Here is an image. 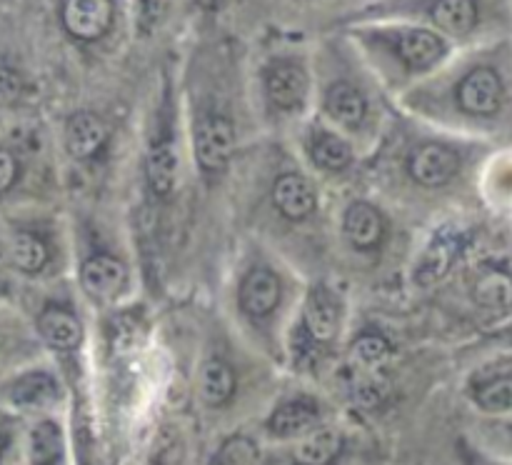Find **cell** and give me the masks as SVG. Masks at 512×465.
Here are the masks:
<instances>
[{
	"label": "cell",
	"instance_id": "1",
	"mask_svg": "<svg viewBox=\"0 0 512 465\" xmlns=\"http://www.w3.org/2000/svg\"><path fill=\"white\" fill-rule=\"evenodd\" d=\"M113 18V0H63V25L78 40L103 38Z\"/></svg>",
	"mask_w": 512,
	"mask_h": 465
},
{
	"label": "cell",
	"instance_id": "2",
	"mask_svg": "<svg viewBox=\"0 0 512 465\" xmlns=\"http://www.w3.org/2000/svg\"><path fill=\"white\" fill-rule=\"evenodd\" d=\"M233 125L220 115H210V118L200 120L198 130H195V153H198V163L205 170H223L228 165L230 155H233Z\"/></svg>",
	"mask_w": 512,
	"mask_h": 465
},
{
	"label": "cell",
	"instance_id": "3",
	"mask_svg": "<svg viewBox=\"0 0 512 465\" xmlns=\"http://www.w3.org/2000/svg\"><path fill=\"white\" fill-rule=\"evenodd\" d=\"M125 278V265L120 263L113 255H95L80 270V283L83 290L95 300H110L123 290Z\"/></svg>",
	"mask_w": 512,
	"mask_h": 465
},
{
	"label": "cell",
	"instance_id": "4",
	"mask_svg": "<svg viewBox=\"0 0 512 465\" xmlns=\"http://www.w3.org/2000/svg\"><path fill=\"white\" fill-rule=\"evenodd\" d=\"M500 78L490 68H478L460 83L458 100L473 115H493L500 108Z\"/></svg>",
	"mask_w": 512,
	"mask_h": 465
},
{
	"label": "cell",
	"instance_id": "5",
	"mask_svg": "<svg viewBox=\"0 0 512 465\" xmlns=\"http://www.w3.org/2000/svg\"><path fill=\"white\" fill-rule=\"evenodd\" d=\"M410 173L420 185H428V188L443 185L458 173V155L445 145H425L410 160Z\"/></svg>",
	"mask_w": 512,
	"mask_h": 465
},
{
	"label": "cell",
	"instance_id": "6",
	"mask_svg": "<svg viewBox=\"0 0 512 465\" xmlns=\"http://www.w3.org/2000/svg\"><path fill=\"white\" fill-rule=\"evenodd\" d=\"M305 328H308L310 338L328 343L338 335L340 328V308L338 300L328 293L325 288H315L308 295L305 303Z\"/></svg>",
	"mask_w": 512,
	"mask_h": 465
},
{
	"label": "cell",
	"instance_id": "7",
	"mask_svg": "<svg viewBox=\"0 0 512 465\" xmlns=\"http://www.w3.org/2000/svg\"><path fill=\"white\" fill-rule=\"evenodd\" d=\"M108 130L93 113H75L65 128V148L73 158H90L103 148Z\"/></svg>",
	"mask_w": 512,
	"mask_h": 465
},
{
	"label": "cell",
	"instance_id": "8",
	"mask_svg": "<svg viewBox=\"0 0 512 465\" xmlns=\"http://www.w3.org/2000/svg\"><path fill=\"white\" fill-rule=\"evenodd\" d=\"M478 0H433L430 20L448 35H468L478 25Z\"/></svg>",
	"mask_w": 512,
	"mask_h": 465
},
{
	"label": "cell",
	"instance_id": "9",
	"mask_svg": "<svg viewBox=\"0 0 512 465\" xmlns=\"http://www.w3.org/2000/svg\"><path fill=\"white\" fill-rule=\"evenodd\" d=\"M280 300V283L270 270H253L240 285V305L250 315H268Z\"/></svg>",
	"mask_w": 512,
	"mask_h": 465
},
{
	"label": "cell",
	"instance_id": "10",
	"mask_svg": "<svg viewBox=\"0 0 512 465\" xmlns=\"http://www.w3.org/2000/svg\"><path fill=\"white\" fill-rule=\"evenodd\" d=\"M273 200L280 213L288 218L300 220L315 208V193L303 175H283L273 188Z\"/></svg>",
	"mask_w": 512,
	"mask_h": 465
},
{
	"label": "cell",
	"instance_id": "11",
	"mask_svg": "<svg viewBox=\"0 0 512 465\" xmlns=\"http://www.w3.org/2000/svg\"><path fill=\"white\" fill-rule=\"evenodd\" d=\"M398 53L413 68H428L435 60L443 58L445 45L438 38V33L428 28H413L408 33L400 35L398 40Z\"/></svg>",
	"mask_w": 512,
	"mask_h": 465
},
{
	"label": "cell",
	"instance_id": "12",
	"mask_svg": "<svg viewBox=\"0 0 512 465\" xmlns=\"http://www.w3.org/2000/svg\"><path fill=\"white\" fill-rule=\"evenodd\" d=\"M38 330L45 338V343L58 350H73L80 343V338H83V328H80L78 318L60 308L45 310L38 318Z\"/></svg>",
	"mask_w": 512,
	"mask_h": 465
},
{
	"label": "cell",
	"instance_id": "13",
	"mask_svg": "<svg viewBox=\"0 0 512 465\" xmlns=\"http://www.w3.org/2000/svg\"><path fill=\"white\" fill-rule=\"evenodd\" d=\"M308 93V78L298 65H278L268 78V95L280 108H298Z\"/></svg>",
	"mask_w": 512,
	"mask_h": 465
},
{
	"label": "cell",
	"instance_id": "14",
	"mask_svg": "<svg viewBox=\"0 0 512 465\" xmlns=\"http://www.w3.org/2000/svg\"><path fill=\"white\" fill-rule=\"evenodd\" d=\"M58 398V385L45 373H28L8 388V400L20 408H43Z\"/></svg>",
	"mask_w": 512,
	"mask_h": 465
},
{
	"label": "cell",
	"instance_id": "15",
	"mask_svg": "<svg viewBox=\"0 0 512 465\" xmlns=\"http://www.w3.org/2000/svg\"><path fill=\"white\" fill-rule=\"evenodd\" d=\"M345 233L358 248H373L383 238V218L368 203H353L345 213Z\"/></svg>",
	"mask_w": 512,
	"mask_h": 465
},
{
	"label": "cell",
	"instance_id": "16",
	"mask_svg": "<svg viewBox=\"0 0 512 465\" xmlns=\"http://www.w3.org/2000/svg\"><path fill=\"white\" fill-rule=\"evenodd\" d=\"M318 420V405L313 400H293V403L280 405L270 418V430L278 438H290V435H300Z\"/></svg>",
	"mask_w": 512,
	"mask_h": 465
},
{
	"label": "cell",
	"instance_id": "17",
	"mask_svg": "<svg viewBox=\"0 0 512 465\" xmlns=\"http://www.w3.org/2000/svg\"><path fill=\"white\" fill-rule=\"evenodd\" d=\"M5 250H8V263H13L23 273H38L45 260H48V250H45L43 240L33 233H25V230L15 233Z\"/></svg>",
	"mask_w": 512,
	"mask_h": 465
},
{
	"label": "cell",
	"instance_id": "18",
	"mask_svg": "<svg viewBox=\"0 0 512 465\" xmlns=\"http://www.w3.org/2000/svg\"><path fill=\"white\" fill-rule=\"evenodd\" d=\"M325 108L333 115L338 123L343 125H358L365 115V100L353 85L338 83L328 90V100H325Z\"/></svg>",
	"mask_w": 512,
	"mask_h": 465
},
{
	"label": "cell",
	"instance_id": "19",
	"mask_svg": "<svg viewBox=\"0 0 512 465\" xmlns=\"http://www.w3.org/2000/svg\"><path fill=\"white\" fill-rule=\"evenodd\" d=\"M340 448H343V438H340L338 430H315L308 438L300 440L298 445V460L305 465H325L333 458H338Z\"/></svg>",
	"mask_w": 512,
	"mask_h": 465
},
{
	"label": "cell",
	"instance_id": "20",
	"mask_svg": "<svg viewBox=\"0 0 512 465\" xmlns=\"http://www.w3.org/2000/svg\"><path fill=\"white\" fill-rule=\"evenodd\" d=\"M235 388L233 370L228 368L220 360H208L200 370V395H203L205 403L220 405L230 398Z\"/></svg>",
	"mask_w": 512,
	"mask_h": 465
},
{
	"label": "cell",
	"instance_id": "21",
	"mask_svg": "<svg viewBox=\"0 0 512 465\" xmlns=\"http://www.w3.org/2000/svg\"><path fill=\"white\" fill-rule=\"evenodd\" d=\"M178 175V155L170 145H158L148 155V180L150 188L158 195H168Z\"/></svg>",
	"mask_w": 512,
	"mask_h": 465
},
{
	"label": "cell",
	"instance_id": "22",
	"mask_svg": "<svg viewBox=\"0 0 512 465\" xmlns=\"http://www.w3.org/2000/svg\"><path fill=\"white\" fill-rule=\"evenodd\" d=\"M28 453L33 463H53L63 455V440L60 430L53 423H40L30 430Z\"/></svg>",
	"mask_w": 512,
	"mask_h": 465
},
{
	"label": "cell",
	"instance_id": "23",
	"mask_svg": "<svg viewBox=\"0 0 512 465\" xmlns=\"http://www.w3.org/2000/svg\"><path fill=\"white\" fill-rule=\"evenodd\" d=\"M453 255H455L453 243H448V240H435V243L428 248V253L423 255L418 268H415V278H418V283L430 285L435 283V280L443 278V275L448 273L450 263L455 260Z\"/></svg>",
	"mask_w": 512,
	"mask_h": 465
},
{
	"label": "cell",
	"instance_id": "24",
	"mask_svg": "<svg viewBox=\"0 0 512 465\" xmlns=\"http://www.w3.org/2000/svg\"><path fill=\"white\" fill-rule=\"evenodd\" d=\"M510 278L505 273H488L475 283L473 298L493 310H505L510 305Z\"/></svg>",
	"mask_w": 512,
	"mask_h": 465
},
{
	"label": "cell",
	"instance_id": "25",
	"mask_svg": "<svg viewBox=\"0 0 512 465\" xmlns=\"http://www.w3.org/2000/svg\"><path fill=\"white\" fill-rule=\"evenodd\" d=\"M313 158L325 170H343L353 163V150L335 135H320L313 143Z\"/></svg>",
	"mask_w": 512,
	"mask_h": 465
},
{
	"label": "cell",
	"instance_id": "26",
	"mask_svg": "<svg viewBox=\"0 0 512 465\" xmlns=\"http://www.w3.org/2000/svg\"><path fill=\"white\" fill-rule=\"evenodd\" d=\"M350 358L360 368L375 370L388 358V343L380 335H363V338L355 340L353 350H350Z\"/></svg>",
	"mask_w": 512,
	"mask_h": 465
},
{
	"label": "cell",
	"instance_id": "27",
	"mask_svg": "<svg viewBox=\"0 0 512 465\" xmlns=\"http://www.w3.org/2000/svg\"><path fill=\"white\" fill-rule=\"evenodd\" d=\"M478 403L483 405L490 413H500V410H508L512 403V383L510 378L493 380L490 385L478 390Z\"/></svg>",
	"mask_w": 512,
	"mask_h": 465
},
{
	"label": "cell",
	"instance_id": "28",
	"mask_svg": "<svg viewBox=\"0 0 512 465\" xmlns=\"http://www.w3.org/2000/svg\"><path fill=\"white\" fill-rule=\"evenodd\" d=\"M258 450L248 438H233L223 450H220V463H253Z\"/></svg>",
	"mask_w": 512,
	"mask_h": 465
},
{
	"label": "cell",
	"instance_id": "29",
	"mask_svg": "<svg viewBox=\"0 0 512 465\" xmlns=\"http://www.w3.org/2000/svg\"><path fill=\"white\" fill-rule=\"evenodd\" d=\"M20 90H23V80L15 73L13 68L0 63V105H10L13 100L20 98Z\"/></svg>",
	"mask_w": 512,
	"mask_h": 465
},
{
	"label": "cell",
	"instance_id": "30",
	"mask_svg": "<svg viewBox=\"0 0 512 465\" xmlns=\"http://www.w3.org/2000/svg\"><path fill=\"white\" fill-rule=\"evenodd\" d=\"M18 178V163L8 150H0V195L8 193Z\"/></svg>",
	"mask_w": 512,
	"mask_h": 465
},
{
	"label": "cell",
	"instance_id": "31",
	"mask_svg": "<svg viewBox=\"0 0 512 465\" xmlns=\"http://www.w3.org/2000/svg\"><path fill=\"white\" fill-rule=\"evenodd\" d=\"M358 403L363 405V408H375V405L380 403V400H383V390L378 388V385H375V380H368V383H363V385H358Z\"/></svg>",
	"mask_w": 512,
	"mask_h": 465
},
{
	"label": "cell",
	"instance_id": "32",
	"mask_svg": "<svg viewBox=\"0 0 512 465\" xmlns=\"http://www.w3.org/2000/svg\"><path fill=\"white\" fill-rule=\"evenodd\" d=\"M5 265H8V250H5V245L0 243V275H3Z\"/></svg>",
	"mask_w": 512,
	"mask_h": 465
},
{
	"label": "cell",
	"instance_id": "33",
	"mask_svg": "<svg viewBox=\"0 0 512 465\" xmlns=\"http://www.w3.org/2000/svg\"><path fill=\"white\" fill-rule=\"evenodd\" d=\"M0 450H3V438H0Z\"/></svg>",
	"mask_w": 512,
	"mask_h": 465
}]
</instances>
